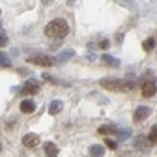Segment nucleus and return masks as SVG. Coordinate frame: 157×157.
<instances>
[{
    "mask_svg": "<svg viewBox=\"0 0 157 157\" xmlns=\"http://www.w3.org/2000/svg\"><path fill=\"white\" fill-rule=\"evenodd\" d=\"M0 151H2V146H0Z\"/></svg>",
    "mask_w": 157,
    "mask_h": 157,
    "instance_id": "obj_25",
    "label": "nucleus"
},
{
    "mask_svg": "<svg viewBox=\"0 0 157 157\" xmlns=\"http://www.w3.org/2000/svg\"><path fill=\"white\" fill-rule=\"evenodd\" d=\"M71 56H73V51H66V52H62L60 60H66V58H71Z\"/></svg>",
    "mask_w": 157,
    "mask_h": 157,
    "instance_id": "obj_21",
    "label": "nucleus"
},
{
    "mask_svg": "<svg viewBox=\"0 0 157 157\" xmlns=\"http://www.w3.org/2000/svg\"><path fill=\"white\" fill-rule=\"evenodd\" d=\"M39 86H41V84H39L36 78H30L28 82H25V86H23L21 94H23V95H34V94H37V92H39Z\"/></svg>",
    "mask_w": 157,
    "mask_h": 157,
    "instance_id": "obj_4",
    "label": "nucleus"
},
{
    "mask_svg": "<svg viewBox=\"0 0 157 157\" xmlns=\"http://www.w3.org/2000/svg\"><path fill=\"white\" fill-rule=\"evenodd\" d=\"M150 142H153V144H157V125H153L151 127V131H150Z\"/></svg>",
    "mask_w": 157,
    "mask_h": 157,
    "instance_id": "obj_16",
    "label": "nucleus"
},
{
    "mask_svg": "<svg viewBox=\"0 0 157 157\" xmlns=\"http://www.w3.org/2000/svg\"><path fill=\"white\" fill-rule=\"evenodd\" d=\"M19 109H21V112H25V114H30V112H34V110H36V103H34V101H30V99H25Z\"/></svg>",
    "mask_w": 157,
    "mask_h": 157,
    "instance_id": "obj_9",
    "label": "nucleus"
},
{
    "mask_svg": "<svg viewBox=\"0 0 157 157\" xmlns=\"http://www.w3.org/2000/svg\"><path fill=\"white\" fill-rule=\"evenodd\" d=\"M151 114V109L150 107H139L135 110V120L136 122H142V120H146V118Z\"/></svg>",
    "mask_w": 157,
    "mask_h": 157,
    "instance_id": "obj_7",
    "label": "nucleus"
},
{
    "mask_svg": "<svg viewBox=\"0 0 157 157\" xmlns=\"http://www.w3.org/2000/svg\"><path fill=\"white\" fill-rule=\"evenodd\" d=\"M105 144H107V148H109V150H116V148H118V144H116V140H110V139H109V140H107Z\"/></svg>",
    "mask_w": 157,
    "mask_h": 157,
    "instance_id": "obj_20",
    "label": "nucleus"
},
{
    "mask_svg": "<svg viewBox=\"0 0 157 157\" xmlns=\"http://www.w3.org/2000/svg\"><path fill=\"white\" fill-rule=\"evenodd\" d=\"M103 153H105V148L101 144H92L90 146V155L92 157H103Z\"/></svg>",
    "mask_w": 157,
    "mask_h": 157,
    "instance_id": "obj_10",
    "label": "nucleus"
},
{
    "mask_svg": "<svg viewBox=\"0 0 157 157\" xmlns=\"http://www.w3.org/2000/svg\"><path fill=\"white\" fill-rule=\"evenodd\" d=\"M116 133H120V139H127L131 135V131H118V129H116Z\"/></svg>",
    "mask_w": 157,
    "mask_h": 157,
    "instance_id": "obj_22",
    "label": "nucleus"
},
{
    "mask_svg": "<svg viewBox=\"0 0 157 157\" xmlns=\"http://www.w3.org/2000/svg\"><path fill=\"white\" fill-rule=\"evenodd\" d=\"M150 148H151V144H150L148 136H136V150L139 151H148Z\"/></svg>",
    "mask_w": 157,
    "mask_h": 157,
    "instance_id": "obj_8",
    "label": "nucleus"
},
{
    "mask_svg": "<svg viewBox=\"0 0 157 157\" xmlns=\"http://www.w3.org/2000/svg\"><path fill=\"white\" fill-rule=\"evenodd\" d=\"M10 66H11L10 56L6 52H0V67H10Z\"/></svg>",
    "mask_w": 157,
    "mask_h": 157,
    "instance_id": "obj_14",
    "label": "nucleus"
},
{
    "mask_svg": "<svg viewBox=\"0 0 157 157\" xmlns=\"http://www.w3.org/2000/svg\"><path fill=\"white\" fill-rule=\"evenodd\" d=\"M109 45H110V41H107V39L99 43V47H101V49H109Z\"/></svg>",
    "mask_w": 157,
    "mask_h": 157,
    "instance_id": "obj_23",
    "label": "nucleus"
},
{
    "mask_svg": "<svg viewBox=\"0 0 157 157\" xmlns=\"http://www.w3.org/2000/svg\"><path fill=\"white\" fill-rule=\"evenodd\" d=\"M99 84L105 90H112V92H122V90H131L133 88L131 82H125L122 78H101Z\"/></svg>",
    "mask_w": 157,
    "mask_h": 157,
    "instance_id": "obj_2",
    "label": "nucleus"
},
{
    "mask_svg": "<svg viewBox=\"0 0 157 157\" xmlns=\"http://www.w3.org/2000/svg\"><path fill=\"white\" fill-rule=\"evenodd\" d=\"M23 144H25L26 148H36V146L39 144V136H37L36 133H26V135L23 136Z\"/></svg>",
    "mask_w": 157,
    "mask_h": 157,
    "instance_id": "obj_6",
    "label": "nucleus"
},
{
    "mask_svg": "<svg viewBox=\"0 0 157 157\" xmlns=\"http://www.w3.org/2000/svg\"><path fill=\"white\" fill-rule=\"evenodd\" d=\"M52 2V0H43V4H51Z\"/></svg>",
    "mask_w": 157,
    "mask_h": 157,
    "instance_id": "obj_24",
    "label": "nucleus"
},
{
    "mask_svg": "<svg viewBox=\"0 0 157 157\" xmlns=\"http://www.w3.org/2000/svg\"><path fill=\"white\" fill-rule=\"evenodd\" d=\"M101 58H103V62H105V64H109V66H112V67H118V66H120V60L112 58L110 54H103Z\"/></svg>",
    "mask_w": 157,
    "mask_h": 157,
    "instance_id": "obj_13",
    "label": "nucleus"
},
{
    "mask_svg": "<svg viewBox=\"0 0 157 157\" xmlns=\"http://www.w3.org/2000/svg\"><path fill=\"white\" fill-rule=\"evenodd\" d=\"M109 133H116V127H112V125H103V127H99V135H109Z\"/></svg>",
    "mask_w": 157,
    "mask_h": 157,
    "instance_id": "obj_15",
    "label": "nucleus"
},
{
    "mask_svg": "<svg viewBox=\"0 0 157 157\" xmlns=\"http://www.w3.org/2000/svg\"><path fill=\"white\" fill-rule=\"evenodd\" d=\"M28 62L41 66V67H51V66H54V58L49 54H32V56H28Z\"/></svg>",
    "mask_w": 157,
    "mask_h": 157,
    "instance_id": "obj_3",
    "label": "nucleus"
},
{
    "mask_svg": "<svg viewBox=\"0 0 157 157\" xmlns=\"http://www.w3.org/2000/svg\"><path fill=\"white\" fill-rule=\"evenodd\" d=\"M8 45V36L4 32H0V47H6Z\"/></svg>",
    "mask_w": 157,
    "mask_h": 157,
    "instance_id": "obj_19",
    "label": "nucleus"
},
{
    "mask_svg": "<svg viewBox=\"0 0 157 157\" xmlns=\"http://www.w3.org/2000/svg\"><path fill=\"white\" fill-rule=\"evenodd\" d=\"M45 153H47V157H58V148L52 142H47L45 144Z\"/></svg>",
    "mask_w": 157,
    "mask_h": 157,
    "instance_id": "obj_12",
    "label": "nucleus"
},
{
    "mask_svg": "<svg viewBox=\"0 0 157 157\" xmlns=\"http://www.w3.org/2000/svg\"><path fill=\"white\" fill-rule=\"evenodd\" d=\"M45 34L49 37H66L69 34V25L66 19H52L45 26Z\"/></svg>",
    "mask_w": 157,
    "mask_h": 157,
    "instance_id": "obj_1",
    "label": "nucleus"
},
{
    "mask_svg": "<svg viewBox=\"0 0 157 157\" xmlns=\"http://www.w3.org/2000/svg\"><path fill=\"white\" fill-rule=\"evenodd\" d=\"M118 2H122L124 6H127V8H131V10H135V8H136V4L133 2V0H118Z\"/></svg>",
    "mask_w": 157,
    "mask_h": 157,
    "instance_id": "obj_18",
    "label": "nucleus"
},
{
    "mask_svg": "<svg viewBox=\"0 0 157 157\" xmlns=\"http://www.w3.org/2000/svg\"><path fill=\"white\" fill-rule=\"evenodd\" d=\"M62 109H64V103L62 101H52L51 103V107H49V114H60L62 112Z\"/></svg>",
    "mask_w": 157,
    "mask_h": 157,
    "instance_id": "obj_11",
    "label": "nucleus"
},
{
    "mask_svg": "<svg viewBox=\"0 0 157 157\" xmlns=\"http://www.w3.org/2000/svg\"><path fill=\"white\" fill-rule=\"evenodd\" d=\"M153 47H155V39L153 37H150V39H146V41H144V49L146 51H151Z\"/></svg>",
    "mask_w": 157,
    "mask_h": 157,
    "instance_id": "obj_17",
    "label": "nucleus"
},
{
    "mask_svg": "<svg viewBox=\"0 0 157 157\" xmlns=\"http://www.w3.org/2000/svg\"><path fill=\"white\" fill-rule=\"evenodd\" d=\"M155 92H157V82L153 81V78L146 81L144 86H142V95L144 97H151V95H155Z\"/></svg>",
    "mask_w": 157,
    "mask_h": 157,
    "instance_id": "obj_5",
    "label": "nucleus"
}]
</instances>
